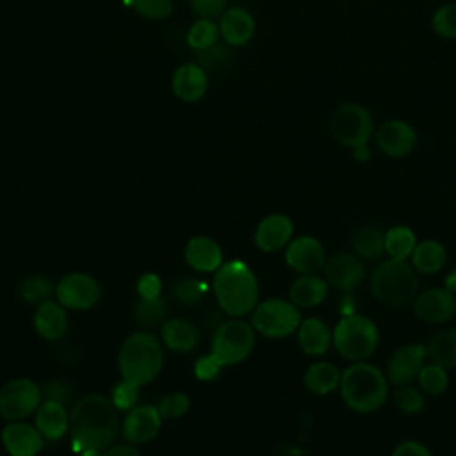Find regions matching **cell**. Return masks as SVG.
<instances>
[{"label":"cell","mask_w":456,"mask_h":456,"mask_svg":"<svg viewBox=\"0 0 456 456\" xmlns=\"http://www.w3.org/2000/svg\"><path fill=\"white\" fill-rule=\"evenodd\" d=\"M118 410L103 394H86L69 411V435L75 452L86 449L105 451L119 435Z\"/></svg>","instance_id":"6da1fadb"},{"label":"cell","mask_w":456,"mask_h":456,"mask_svg":"<svg viewBox=\"0 0 456 456\" xmlns=\"http://www.w3.org/2000/svg\"><path fill=\"white\" fill-rule=\"evenodd\" d=\"M212 290L217 305L232 317H242L258 305V281L242 260L223 262L214 273Z\"/></svg>","instance_id":"7a4b0ae2"},{"label":"cell","mask_w":456,"mask_h":456,"mask_svg":"<svg viewBox=\"0 0 456 456\" xmlns=\"http://www.w3.org/2000/svg\"><path fill=\"white\" fill-rule=\"evenodd\" d=\"M118 365L123 379L137 387L151 383L164 365L162 342L150 331L128 335L119 347Z\"/></svg>","instance_id":"3957f363"},{"label":"cell","mask_w":456,"mask_h":456,"mask_svg":"<svg viewBox=\"0 0 456 456\" xmlns=\"http://www.w3.org/2000/svg\"><path fill=\"white\" fill-rule=\"evenodd\" d=\"M338 390L351 410L372 413L387 401L388 379L378 367L367 362H356L342 372Z\"/></svg>","instance_id":"277c9868"},{"label":"cell","mask_w":456,"mask_h":456,"mask_svg":"<svg viewBox=\"0 0 456 456\" xmlns=\"http://www.w3.org/2000/svg\"><path fill=\"white\" fill-rule=\"evenodd\" d=\"M419 280L413 265L406 260H385L370 276V292L374 297L390 306H403L415 299Z\"/></svg>","instance_id":"5b68a950"},{"label":"cell","mask_w":456,"mask_h":456,"mask_svg":"<svg viewBox=\"0 0 456 456\" xmlns=\"http://www.w3.org/2000/svg\"><path fill=\"white\" fill-rule=\"evenodd\" d=\"M333 344L344 358L351 362H363L369 358L379 342V333L376 324L360 314L344 315L335 330L331 331Z\"/></svg>","instance_id":"8992f818"},{"label":"cell","mask_w":456,"mask_h":456,"mask_svg":"<svg viewBox=\"0 0 456 456\" xmlns=\"http://www.w3.org/2000/svg\"><path fill=\"white\" fill-rule=\"evenodd\" d=\"M255 346V328L239 319H228L219 324L210 340V353L216 354L223 365H235L244 362Z\"/></svg>","instance_id":"52a82bcc"},{"label":"cell","mask_w":456,"mask_h":456,"mask_svg":"<svg viewBox=\"0 0 456 456\" xmlns=\"http://www.w3.org/2000/svg\"><path fill=\"white\" fill-rule=\"evenodd\" d=\"M301 324L299 308L287 299L273 297L258 303L251 314V326L264 337L281 338L297 331Z\"/></svg>","instance_id":"ba28073f"},{"label":"cell","mask_w":456,"mask_h":456,"mask_svg":"<svg viewBox=\"0 0 456 456\" xmlns=\"http://www.w3.org/2000/svg\"><path fill=\"white\" fill-rule=\"evenodd\" d=\"M374 125L370 112L358 103L338 105L330 118V132L337 142L354 150L367 146L372 135Z\"/></svg>","instance_id":"9c48e42d"},{"label":"cell","mask_w":456,"mask_h":456,"mask_svg":"<svg viewBox=\"0 0 456 456\" xmlns=\"http://www.w3.org/2000/svg\"><path fill=\"white\" fill-rule=\"evenodd\" d=\"M41 403V387L30 378L11 379L0 388V417L9 422L30 417Z\"/></svg>","instance_id":"30bf717a"},{"label":"cell","mask_w":456,"mask_h":456,"mask_svg":"<svg viewBox=\"0 0 456 456\" xmlns=\"http://www.w3.org/2000/svg\"><path fill=\"white\" fill-rule=\"evenodd\" d=\"M53 294L66 310H89L100 301L102 289L87 273H68L55 283Z\"/></svg>","instance_id":"8fae6325"},{"label":"cell","mask_w":456,"mask_h":456,"mask_svg":"<svg viewBox=\"0 0 456 456\" xmlns=\"http://www.w3.org/2000/svg\"><path fill=\"white\" fill-rule=\"evenodd\" d=\"M285 262L299 274H315L317 271L324 269L326 251L315 237L301 235L287 244Z\"/></svg>","instance_id":"7c38bea8"},{"label":"cell","mask_w":456,"mask_h":456,"mask_svg":"<svg viewBox=\"0 0 456 456\" xmlns=\"http://www.w3.org/2000/svg\"><path fill=\"white\" fill-rule=\"evenodd\" d=\"M415 315L428 324H442L452 319L456 314V296L445 287L428 289L413 299Z\"/></svg>","instance_id":"4fadbf2b"},{"label":"cell","mask_w":456,"mask_h":456,"mask_svg":"<svg viewBox=\"0 0 456 456\" xmlns=\"http://www.w3.org/2000/svg\"><path fill=\"white\" fill-rule=\"evenodd\" d=\"M162 417L157 406L137 404L126 411L121 422V435L126 442L137 445L153 440L160 429Z\"/></svg>","instance_id":"5bb4252c"},{"label":"cell","mask_w":456,"mask_h":456,"mask_svg":"<svg viewBox=\"0 0 456 456\" xmlns=\"http://www.w3.org/2000/svg\"><path fill=\"white\" fill-rule=\"evenodd\" d=\"M426 356V346L422 344H408L399 347L388 360L387 379L395 387L410 385L419 378Z\"/></svg>","instance_id":"9a60e30c"},{"label":"cell","mask_w":456,"mask_h":456,"mask_svg":"<svg viewBox=\"0 0 456 456\" xmlns=\"http://www.w3.org/2000/svg\"><path fill=\"white\" fill-rule=\"evenodd\" d=\"M2 444L11 456H37L45 445V436L36 424L25 420L7 422L2 429Z\"/></svg>","instance_id":"2e32d148"},{"label":"cell","mask_w":456,"mask_h":456,"mask_svg":"<svg viewBox=\"0 0 456 456\" xmlns=\"http://www.w3.org/2000/svg\"><path fill=\"white\" fill-rule=\"evenodd\" d=\"M365 276L363 264L349 253H335L326 258L324 280L340 292H351Z\"/></svg>","instance_id":"e0dca14e"},{"label":"cell","mask_w":456,"mask_h":456,"mask_svg":"<svg viewBox=\"0 0 456 456\" xmlns=\"http://www.w3.org/2000/svg\"><path fill=\"white\" fill-rule=\"evenodd\" d=\"M376 142L385 155L392 159H401L411 153V150L415 148L417 132L406 121L390 119L378 128Z\"/></svg>","instance_id":"ac0fdd59"},{"label":"cell","mask_w":456,"mask_h":456,"mask_svg":"<svg viewBox=\"0 0 456 456\" xmlns=\"http://www.w3.org/2000/svg\"><path fill=\"white\" fill-rule=\"evenodd\" d=\"M207 89L208 77L198 62H185L173 71L171 91L178 100L185 103L200 102L205 96Z\"/></svg>","instance_id":"d6986e66"},{"label":"cell","mask_w":456,"mask_h":456,"mask_svg":"<svg viewBox=\"0 0 456 456\" xmlns=\"http://www.w3.org/2000/svg\"><path fill=\"white\" fill-rule=\"evenodd\" d=\"M294 224L285 214L265 216L255 230V244L264 253H274L292 240Z\"/></svg>","instance_id":"ffe728a7"},{"label":"cell","mask_w":456,"mask_h":456,"mask_svg":"<svg viewBox=\"0 0 456 456\" xmlns=\"http://www.w3.org/2000/svg\"><path fill=\"white\" fill-rule=\"evenodd\" d=\"M217 25L223 41L230 46H242L255 34V18L244 7H228Z\"/></svg>","instance_id":"44dd1931"},{"label":"cell","mask_w":456,"mask_h":456,"mask_svg":"<svg viewBox=\"0 0 456 456\" xmlns=\"http://www.w3.org/2000/svg\"><path fill=\"white\" fill-rule=\"evenodd\" d=\"M183 256L185 262L198 273H216L223 265L221 246L207 235L189 239L183 249Z\"/></svg>","instance_id":"7402d4cb"},{"label":"cell","mask_w":456,"mask_h":456,"mask_svg":"<svg viewBox=\"0 0 456 456\" xmlns=\"http://www.w3.org/2000/svg\"><path fill=\"white\" fill-rule=\"evenodd\" d=\"M34 328L46 340L61 338L68 330V314L59 301L46 299L34 312Z\"/></svg>","instance_id":"603a6c76"},{"label":"cell","mask_w":456,"mask_h":456,"mask_svg":"<svg viewBox=\"0 0 456 456\" xmlns=\"http://www.w3.org/2000/svg\"><path fill=\"white\" fill-rule=\"evenodd\" d=\"M36 428L46 440H59L69 431V413L64 404L43 399L36 410Z\"/></svg>","instance_id":"cb8c5ba5"},{"label":"cell","mask_w":456,"mask_h":456,"mask_svg":"<svg viewBox=\"0 0 456 456\" xmlns=\"http://www.w3.org/2000/svg\"><path fill=\"white\" fill-rule=\"evenodd\" d=\"M160 335L164 346L176 353H189L200 342V330L192 321L183 317H173L166 321Z\"/></svg>","instance_id":"d4e9b609"},{"label":"cell","mask_w":456,"mask_h":456,"mask_svg":"<svg viewBox=\"0 0 456 456\" xmlns=\"http://www.w3.org/2000/svg\"><path fill=\"white\" fill-rule=\"evenodd\" d=\"M328 296V281L315 274H301L289 290L290 301L297 308L319 306Z\"/></svg>","instance_id":"484cf974"},{"label":"cell","mask_w":456,"mask_h":456,"mask_svg":"<svg viewBox=\"0 0 456 456\" xmlns=\"http://www.w3.org/2000/svg\"><path fill=\"white\" fill-rule=\"evenodd\" d=\"M297 342L299 347L310 356H321L328 351L333 342L330 328L317 317H310L301 321L297 328Z\"/></svg>","instance_id":"4316f807"},{"label":"cell","mask_w":456,"mask_h":456,"mask_svg":"<svg viewBox=\"0 0 456 456\" xmlns=\"http://www.w3.org/2000/svg\"><path fill=\"white\" fill-rule=\"evenodd\" d=\"M340 376H342L340 370L333 363L317 362L306 369V372L303 376V383L308 392H312L315 395H326L338 388Z\"/></svg>","instance_id":"83f0119b"},{"label":"cell","mask_w":456,"mask_h":456,"mask_svg":"<svg viewBox=\"0 0 456 456\" xmlns=\"http://www.w3.org/2000/svg\"><path fill=\"white\" fill-rule=\"evenodd\" d=\"M410 258H411V265L415 271L433 274L445 265L447 251H445L444 244H440L438 240L428 239V240L417 242Z\"/></svg>","instance_id":"f1b7e54d"},{"label":"cell","mask_w":456,"mask_h":456,"mask_svg":"<svg viewBox=\"0 0 456 456\" xmlns=\"http://www.w3.org/2000/svg\"><path fill=\"white\" fill-rule=\"evenodd\" d=\"M426 354L433 363L442 367H456V328L444 330L431 337L426 346Z\"/></svg>","instance_id":"f546056e"},{"label":"cell","mask_w":456,"mask_h":456,"mask_svg":"<svg viewBox=\"0 0 456 456\" xmlns=\"http://www.w3.org/2000/svg\"><path fill=\"white\" fill-rule=\"evenodd\" d=\"M417 246V237L411 228L397 224L385 232V253L392 260H406Z\"/></svg>","instance_id":"4dcf8cb0"},{"label":"cell","mask_w":456,"mask_h":456,"mask_svg":"<svg viewBox=\"0 0 456 456\" xmlns=\"http://www.w3.org/2000/svg\"><path fill=\"white\" fill-rule=\"evenodd\" d=\"M353 249L362 258H379L385 253V232L376 226L360 228L353 235Z\"/></svg>","instance_id":"1f68e13d"},{"label":"cell","mask_w":456,"mask_h":456,"mask_svg":"<svg viewBox=\"0 0 456 456\" xmlns=\"http://www.w3.org/2000/svg\"><path fill=\"white\" fill-rule=\"evenodd\" d=\"M219 25L214 20L207 18H198L187 30V45L194 52L207 50L219 43Z\"/></svg>","instance_id":"d6a6232c"},{"label":"cell","mask_w":456,"mask_h":456,"mask_svg":"<svg viewBox=\"0 0 456 456\" xmlns=\"http://www.w3.org/2000/svg\"><path fill=\"white\" fill-rule=\"evenodd\" d=\"M166 315V303L160 297H139L134 305V317L142 328H151L159 324Z\"/></svg>","instance_id":"836d02e7"},{"label":"cell","mask_w":456,"mask_h":456,"mask_svg":"<svg viewBox=\"0 0 456 456\" xmlns=\"http://www.w3.org/2000/svg\"><path fill=\"white\" fill-rule=\"evenodd\" d=\"M207 292L205 281L194 276H182L173 281V296L182 305H196Z\"/></svg>","instance_id":"e575fe53"},{"label":"cell","mask_w":456,"mask_h":456,"mask_svg":"<svg viewBox=\"0 0 456 456\" xmlns=\"http://www.w3.org/2000/svg\"><path fill=\"white\" fill-rule=\"evenodd\" d=\"M417 379H419L420 388L429 395H440L442 392H445V388L449 385V374H447L445 367L433 363V362L420 369Z\"/></svg>","instance_id":"d590c367"},{"label":"cell","mask_w":456,"mask_h":456,"mask_svg":"<svg viewBox=\"0 0 456 456\" xmlns=\"http://www.w3.org/2000/svg\"><path fill=\"white\" fill-rule=\"evenodd\" d=\"M52 290H53V287H52L50 280L43 274L27 276L20 285L21 299L27 303H32V305H39V303L46 301L50 297Z\"/></svg>","instance_id":"8d00e7d4"},{"label":"cell","mask_w":456,"mask_h":456,"mask_svg":"<svg viewBox=\"0 0 456 456\" xmlns=\"http://www.w3.org/2000/svg\"><path fill=\"white\" fill-rule=\"evenodd\" d=\"M134 11L150 21L166 20L173 12V2L171 0H132Z\"/></svg>","instance_id":"74e56055"},{"label":"cell","mask_w":456,"mask_h":456,"mask_svg":"<svg viewBox=\"0 0 456 456\" xmlns=\"http://www.w3.org/2000/svg\"><path fill=\"white\" fill-rule=\"evenodd\" d=\"M433 30L445 39L456 37V4H445L438 7L431 20Z\"/></svg>","instance_id":"f35d334b"},{"label":"cell","mask_w":456,"mask_h":456,"mask_svg":"<svg viewBox=\"0 0 456 456\" xmlns=\"http://www.w3.org/2000/svg\"><path fill=\"white\" fill-rule=\"evenodd\" d=\"M397 408L404 413H419L424 408V394L410 385H401L394 392Z\"/></svg>","instance_id":"ab89813d"},{"label":"cell","mask_w":456,"mask_h":456,"mask_svg":"<svg viewBox=\"0 0 456 456\" xmlns=\"http://www.w3.org/2000/svg\"><path fill=\"white\" fill-rule=\"evenodd\" d=\"M191 406V401H189V395L183 394V392H173V394H167L164 395L159 404H157V410L160 413L162 419H178L182 417L183 413H187Z\"/></svg>","instance_id":"60d3db41"},{"label":"cell","mask_w":456,"mask_h":456,"mask_svg":"<svg viewBox=\"0 0 456 456\" xmlns=\"http://www.w3.org/2000/svg\"><path fill=\"white\" fill-rule=\"evenodd\" d=\"M110 401L112 404L116 406V410H121V411H128L132 410L134 406H137V401H139V387L126 381V379H121L114 388H112V395H110Z\"/></svg>","instance_id":"b9f144b4"},{"label":"cell","mask_w":456,"mask_h":456,"mask_svg":"<svg viewBox=\"0 0 456 456\" xmlns=\"http://www.w3.org/2000/svg\"><path fill=\"white\" fill-rule=\"evenodd\" d=\"M198 55V64L205 69V71H217V69H223L228 62V50L226 46L216 43L214 46L207 48V50H201V52H196Z\"/></svg>","instance_id":"7bdbcfd3"},{"label":"cell","mask_w":456,"mask_h":456,"mask_svg":"<svg viewBox=\"0 0 456 456\" xmlns=\"http://www.w3.org/2000/svg\"><path fill=\"white\" fill-rule=\"evenodd\" d=\"M191 11L198 18L216 20L221 18L223 12L228 9V0H189Z\"/></svg>","instance_id":"ee69618b"},{"label":"cell","mask_w":456,"mask_h":456,"mask_svg":"<svg viewBox=\"0 0 456 456\" xmlns=\"http://www.w3.org/2000/svg\"><path fill=\"white\" fill-rule=\"evenodd\" d=\"M224 365L221 363V360L208 353V354H203L200 356L196 362H194V376L200 379V381H210L214 378H217V374L221 372Z\"/></svg>","instance_id":"f6af8a7d"},{"label":"cell","mask_w":456,"mask_h":456,"mask_svg":"<svg viewBox=\"0 0 456 456\" xmlns=\"http://www.w3.org/2000/svg\"><path fill=\"white\" fill-rule=\"evenodd\" d=\"M41 392H43V399L55 401V403H61L64 406L71 404V401H73L71 387L68 383L61 381V379H52V381L45 383L41 387Z\"/></svg>","instance_id":"bcb514c9"},{"label":"cell","mask_w":456,"mask_h":456,"mask_svg":"<svg viewBox=\"0 0 456 456\" xmlns=\"http://www.w3.org/2000/svg\"><path fill=\"white\" fill-rule=\"evenodd\" d=\"M160 290H162V281H160V276L155 273H144L137 280L139 297H148V299L160 297Z\"/></svg>","instance_id":"7dc6e473"},{"label":"cell","mask_w":456,"mask_h":456,"mask_svg":"<svg viewBox=\"0 0 456 456\" xmlns=\"http://www.w3.org/2000/svg\"><path fill=\"white\" fill-rule=\"evenodd\" d=\"M392 456H431V452L424 444L417 440H406V442H401L392 451Z\"/></svg>","instance_id":"c3c4849f"},{"label":"cell","mask_w":456,"mask_h":456,"mask_svg":"<svg viewBox=\"0 0 456 456\" xmlns=\"http://www.w3.org/2000/svg\"><path fill=\"white\" fill-rule=\"evenodd\" d=\"M102 456H141L139 449L134 444H112L105 451H102Z\"/></svg>","instance_id":"681fc988"},{"label":"cell","mask_w":456,"mask_h":456,"mask_svg":"<svg viewBox=\"0 0 456 456\" xmlns=\"http://www.w3.org/2000/svg\"><path fill=\"white\" fill-rule=\"evenodd\" d=\"M353 157H354V160H358V162L369 160V159H370V150H369V146L354 148V150H353Z\"/></svg>","instance_id":"f907efd6"},{"label":"cell","mask_w":456,"mask_h":456,"mask_svg":"<svg viewBox=\"0 0 456 456\" xmlns=\"http://www.w3.org/2000/svg\"><path fill=\"white\" fill-rule=\"evenodd\" d=\"M444 287H445L449 292H452V294L456 296V269H452V271L445 276Z\"/></svg>","instance_id":"816d5d0a"},{"label":"cell","mask_w":456,"mask_h":456,"mask_svg":"<svg viewBox=\"0 0 456 456\" xmlns=\"http://www.w3.org/2000/svg\"><path fill=\"white\" fill-rule=\"evenodd\" d=\"M80 456H102V451H96V449H86L80 452Z\"/></svg>","instance_id":"f5cc1de1"}]
</instances>
